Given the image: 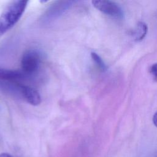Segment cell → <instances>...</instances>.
<instances>
[{"mask_svg": "<svg viewBox=\"0 0 157 157\" xmlns=\"http://www.w3.org/2000/svg\"><path fill=\"white\" fill-rule=\"evenodd\" d=\"M0 157H13L12 155H10L9 153H1L0 154Z\"/></svg>", "mask_w": 157, "mask_h": 157, "instance_id": "11", "label": "cell"}, {"mask_svg": "<svg viewBox=\"0 0 157 157\" xmlns=\"http://www.w3.org/2000/svg\"><path fill=\"white\" fill-rule=\"evenodd\" d=\"M41 61L40 53L33 49L26 50L22 55L21 66L24 74H32L39 69Z\"/></svg>", "mask_w": 157, "mask_h": 157, "instance_id": "2", "label": "cell"}, {"mask_svg": "<svg viewBox=\"0 0 157 157\" xmlns=\"http://www.w3.org/2000/svg\"><path fill=\"white\" fill-rule=\"evenodd\" d=\"M93 6L100 12L111 17L120 18L123 13L120 7L115 2L106 0H94L92 1Z\"/></svg>", "mask_w": 157, "mask_h": 157, "instance_id": "3", "label": "cell"}, {"mask_svg": "<svg viewBox=\"0 0 157 157\" xmlns=\"http://www.w3.org/2000/svg\"><path fill=\"white\" fill-rule=\"evenodd\" d=\"M153 122L154 124L157 126V112H156L153 117Z\"/></svg>", "mask_w": 157, "mask_h": 157, "instance_id": "10", "label": "cell"}, {"mask_svg": "<svg viewBox=\"0 0 157 157\" xmlns=\"http://www.w3.org/2000/svg\"><path fill=\"white\" fill-rule=\"evenodd\" d=\"M150 73L152 75L153 79L157 81V63L153 64L149 69Z\"/></svg>", "mask_w": 157, "mask_h": 157, "instance_id": "9", "label": "cell"}, {"mask_svg": "<svg viewBox=\"0 0 157 157\" xmlns=\"http://www.w3.org/2000/svg\"><path fill=\"white\" fill-rule=\"evenodd\" d=\"M147 26L145 23L139 22L132 31V37L137 41L143 39L147 33Z\"/></svg>", "mask_w": 157, "mask_h": 157, "instance_id": "7", "label": "cell"}, {"mask_svg": "<svg viewBox=\"0 0 157 157\" xmlns=\"http://www.w3.org/2000/svg\"><path fill=\"white\" fill-rule=\"evenodd\" d=\"M91 56L93 61L97 65V66L99 68V69L101 70L102 71H105L107 67L105 63L102 61V58L97 53L94 52H92L91 53Z\"/></svg>", "mask_w": 157, "mask_h": 157, "instance_id": "8", "label": "cell"}, {"mask_svg": "<svg viewBox=\"0 0 157 157\" xmlns=\"http://www.w3.org/2000/svg\"><path fill=\"white\" fill-rule=\"evenodd\" d=\"M23 77H25V74L19 71L0 67V79L1 80H12L21 78Z\"/></svg>", "mask_w": 157, "mask_h": 157, "instance_id": "6", "label": "cell"}, {"mask_svg": "<svg viewBox=\"0 0 157 157\" xmlns=\"http://www.w3.org/2000/svg\"><path fill=\"white\" fill-rule=\"evenodd\" d=\"M72 1H58L51 6L43 16V20L48 21L61 15L72 4Z\"/></svg>", "mask_w": 157, "mask_h": 157, "instance_id": "5", "label": "cell"}, {"mask_svg": "<svg viewBox=\"0 0 157 157\" xmlns=\"http://www.w3.org/2000/svg\"><path fill=\"white\" fill-rule=\"evenodd\" d=\"M27 1L12 2L0 15V37L10 30L20 19L28 5Z\"/></svg>", "mask_w": 157, "mask_h": 157, "instance_id": "1", "label": "cell"}, {"mask_svg": "<svg viewBox=\"0 0 157 157\" xmlns=\"http://www.w3.org/2000/svg\"><path fill=\"white\" fill-rule=\"evenodd\" d=\"M15 88L18 91L22 97L30 104L38 105L41 102V97L39 93L33 88L23 85H16Z\"/></svg>", "mask_w": 157, "mask_h": 157, "instance_id": "4", "label": "cell"}]
</instances>
